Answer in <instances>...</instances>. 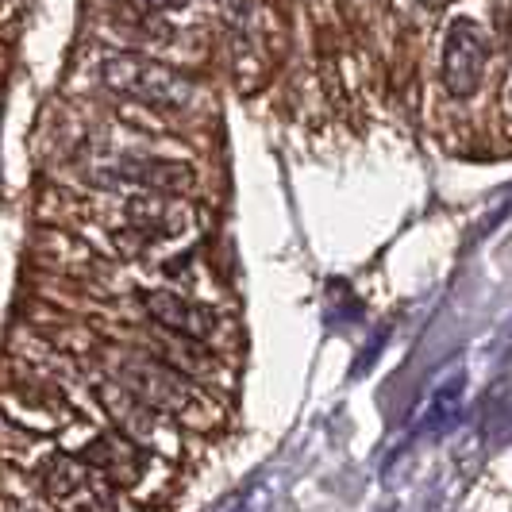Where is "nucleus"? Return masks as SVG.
I'll list each match as a JSON object with an SVG mask.
<instances>
[{"label":"nucleus","mask_w":512,"mask_h":512,"mask_svg":"<svg viewBox=\"0 0 512 512\" xmlns=\"http://www.w3.org/2000/svg\"><path fill=\"white\" fill-rule=\"evenodd\" d=\"M101 81L135 104H147L158 112H181L193 101V81L178 74L166 62H154L143 54H108L101 66Z\"/></svg>","instance_id":"f257e3e1"},{"label":"nucleus","mask_w":512,"mask_h":512,"mask_svg":"<svg viewBox=\"0 0 512 512\" xmlns=\"http://www.w3.org/2000/svg\"><path fill=\"white\" fill-rule=\"evenodd\" d=\"M116 382L128 385L131 393L143 401V405H151L158 416H189V412L197 409V389L193 382L178 374L174 366H166V362L158 359H128L120 362V370H116Z\"/></svg>","instance_id":"f03ea898"},{"label":"nucleus","mask_w":512,"mask_h":512,"mask_svg":"<svg viewBox=\"0 0 512 512\" xmlns=\"http://www.w3.org/2000/svg\"><path fill=\"white\" fill-rule=\"evenodd\" d=\"M489 62V43L482 35V27L474 20H455L447 27V39H443V89L451 97H470L482 77H486Z\"/></svg>","instance_id":"7ed1b4c3"},{"label":"nucleus","mask_w":512,"mask_h":512,"mask_svg":"<svg viewBox=\"0 0 512 512\" xmlns=\"http://www.w3.org/2000/svg\"><path fill=\"white\" fill-rule=\"evenodd\" d=\"M193 166L174 158H154V154H124L112 166L97 170V181L104 185H139L151 193H185L193 185Z\"/></svg>","instance_id":"20e7f679"},{"label":"nucleus","mask_w":512,"mask_h":512,"mask_svg":"<svg viewBox=\"0 0 512 512\" xmlns=\"http://www.w3.org/2000/svg\"><path fill=\"white\" fill-rule=\"evenodd\" d=\"M143 312L151 316L158 328L174 332L178 339H197V343H208L216 328H220V316L212 312L201 301H189L181 293H170V289H151L143 293Z\"/></svg>","instance_id":"39448f33"},{"label":"nucleus","mask_w":512,"mask_h":512,"mask_svg":"<svg viewBox=\"0 0 512 512\" xmlns=\"http://www.w3.org/2000/svg\"><path fill=\"white\" fill-rule=\"evenodd\" d=\"M81 459L89 462L112 489L135 486V482L143 478V470H147V451L139 447V439L124 436V432L97 436L85 451H81Z\"/></svg>","instance_id":"423d86ee"},{"label":"nucleus","mask_w":512,"mask_h":512,"mask_svg":"<svg viewBox=\"0 0 512 512\" xmlns=\"http://www.w3.org/2000/svg\"><path fill=\"white\" fill-rule=\"evenodd\" d=\"M170 193H151L147 189V197H135L128 205V224L143 239H170V235H178L185 224H189V212H181L178 205H170L166 201Z\"/></svg>","instance_id":"0eeeda50"},{"label":"nucleus","mask_w":512,"mask_h":512,"mask_svg":"<svg viewBox=\"0 0 512 512\" xmlns=\"http://www.w3.org/2000/svg\"><path fill=\"white\" fill-rule=\"evenodd\" d=\"M101 405H104V412L116 420V428H120L124 436H131V439H151L154 436V416H158V412H154L151 405H143L128 385L104 382L101 385Z\"/></svg>","instance_id":"6e6552de"},{"label":"nucleus","mask_w":512,"mask_h":512,"mask_svg":"<svg viewBox=\"0 0 512 512\" xmlns=\"http://www.w3.org/2000/svg\"><path fill=\"white\" fill-rule=\"evenodd\" d=\"M459 389L462 382H451L447 389H439V397H436V409H432V416H428V424L432 428H451V420L459 416Z\"/></svg>","instance_id":"1a4fd4ad"},{"label":"nucleus","mask_w":512,"mask_h":512,"mask_svg":"<svg viewBox=\"0 0 512 512\" xmlns=\"http://www.w3.org/2000/svg\"><path fill=\"white\" fill-rule=\"evenodd\" d=\"M143 12H178V8H185L189 0H135Z\"/></svg>","instance_id":"9d476101"},{"label":"nucleus","mask_w":512,"mask_h":512,"mask_svg":"<svg viewBox=\"0 0 512 512\" xmlns=\"http://www.w3.org/2000/svg\"><path fill=\"white\" fill-rule=\"evenodd\" d=\"M428 8H443V4H451V0H424Z\"/></svg>","instance_id":"9b49d317"}]
</instances>
